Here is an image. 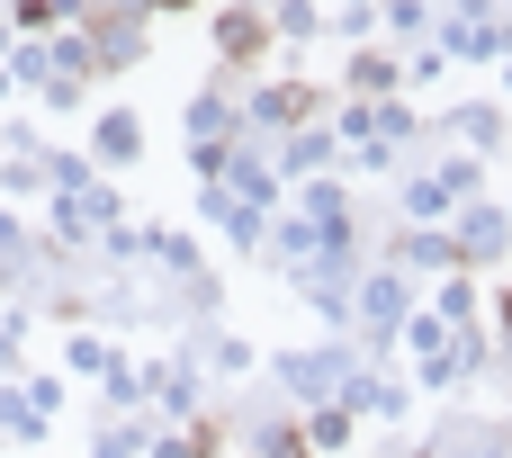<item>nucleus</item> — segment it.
<instances>
[{"mask_svg":"<svg viewBox=\"0 0 512 458\" xmlns=\"http://www.w3.org/2000/svg\"><path fill=\"white\" fill-rule=\"evenodd\" d=\"M216 45H225V63H261V45H270V9H261V0L225 9V18H216Z\"/></svg>","mask_w":512,"mask_h":458,"instance_id":"obj_1","label":"nucleus"},{"mask_svg":"<svg viewBox=\"0 0 512 458\" xmlns=\"http://www.w3.org/2000/svg\"><path fill=\"white\" fill-rule=\"evenodd\" d=\"M306 108H315V90H270V117H279V126H297Z\"/></svg>","mask_w":512,"mask_h":458,"instance_id":"obj_2","label":"nucleus"},{"mask_svg":"<svg viewBox=\"0 0 512 458\" xmlns=\"http://www.w3.org/2000/svg\"><path fill=\"white\" fill-rule=\"evenodd\" d=\"M162 9H189V0H162Z\"/></svg>","mask_w":512,"mask_h":458,"instance_id":"obj_3","label":"nucleus"}]
</instances>
